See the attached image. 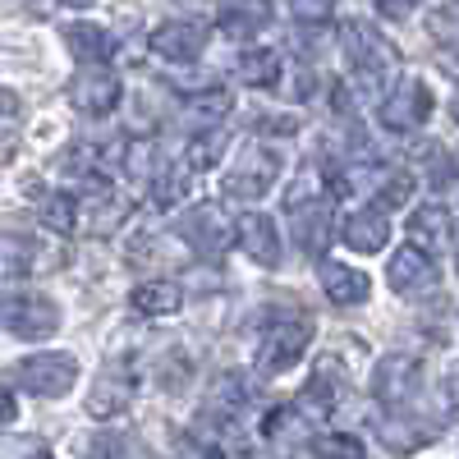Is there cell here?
<instances>
[{
	"instance_id": "6da1fadb",
	"label": "cell",
	"mask_w": 459,
	"mask_h": 459,
	"mask_svg": "<svg viewBox=\"0 0 459 459\" xmlns=\"http://www.w3.org/2000/svg\"><path fill=\"white\" fill-rule=\"evenodd\" d=\"M340 51H344V60L354 65L359 83L372 88V92H381V88H386L395 74H400V51H395V42H391L381 28H372V23H359V19L340 23Z\"/></svg>"
},
{
	"instance_id": "7a4b0ae2",
	"label": "cell",
	"mask_w": 459,
	"mask_h": 459,
	"mask_svg": "<svg viewBox=\"0 0 459 459\" xmlns=\"http://www.w3.org/2000/svg\"><path fill=\"white\" fill-rule=\"evenodd\" d=\"M0 331L19 340H47L60 331V303L47 299L42 290H14L0 299Z\"/></svg>"
},
{
	"instance_id": "3957f363",
	"label": "cell",
	"mask_w": 459,
	"mask_h": 459,
	"mask_svg": "<svg viewBox=\"0 0 459 459\" xmlns=\"http://www.w3.org/2000/svg\"><path fill=\"white\" fill-rule=\"evenodd\" d=\"M179 235L188 248H198L203 257H221L225 248H235L239 239V221L230 216L221 203H198L179 216Z\"/></svg>"
},
{
	"instance_id": "277c9868",
	"label": "cell",
	"mask_w": 459,
	"mask_h": 459,
	"mask_svg": "<svg viewBox=\"0 0 459 459\" xmlns=\"http://www.w3.org/2000/svg\"><path fill=\"white\" fill-rule=\"evenodd\" d=\"M308 344H313V322H308V317H281V322L266 326V335H262V344H257V368H262L266 377L290 372V368L303 359V350H308Z\"/></svg>"
},
{
	"instance_id": "5b68a950",
	"label": "cell",
	"mask_w": 459,
	"mask_h": 459,
	"mask_svg": "<svg viewBox=\"0 0 459 459\" xmlns=\"http://www.w3.org/2000/svg\"><path fill=\"white\" fill-rule=\"evenodd\" d=\"M14 381L28 391V395H42V400H56L65 395L74 381H79V359L74 354H60V350H47V354H32L14 368Z\"/></svg>"
},
{
	"instance_id": "8992f818",
	"label": "cell",
	"mask_w": 459,
	"mask_h": 459,
	"mask_svg": "<svg viewBox=\"0 0 459 459\" xmlns=\"http://www.w3.org/2000/svg\"><path fill=\"white\" fill-rule=\"evenodd\" d=\"M377 115H381V125H386L391 134L423 129L428 115H432V92H428V83H423V79H400L386 97H381Z\"/></svg>"
},
{
	"instance_id": "52a82bcc",
	"label": "cell",
	"mask_w": 459,
	"mask_h": 459,
	"mask_svg": "<svg viewBox=\"0 0 459 459\" xmlns=\"http://www.w3.org/2000/svg\"><path fill=\"white\" fill-rule=\"evenodd\" d=\"M281 152L276 147H266V143H257V147H248L244 152V161L225 175V194L230 198H244V203H257L266 188L276 184V175H281Z\"/></svg>"
},
{
	"instance_id": "ba28073f",
	"label": "cell",
	"mask_w": 459,
	"mask_h": 459,
	"mask_svg": "<svg viewBox=\"0 0 459 459\" xmlns=\"http://www.w3.org/2000/svg\"><path fill=\"white\" fill-rule=\"evenodd\" d=\"M65 97L83 115H110L115 106H120V79H115V69H106V65H83L69 79Z\"/></svg>"
},
{
	"instance_id": "9c48e42d",
	"label": "cell",
	"mask_w": 459,
	"mask_h": 459,
	"mask_svg": "<svg viewBox=\"0 0 459 459\" xmlns=\"http://www.w3.org/2000/svg\"><path fill=\"white\" fill-rule=\"evenodd\" d=\"M207 23H198V19H166L161 28H152V51H157L161 60H170V65H194L203 51H207Z\"/></svg>"
},
{
	"instance_id": "30bf717a",
	"label": "cell",
	"mask_w": 459,
	"mask_h": 459,
	"mask_svg": "<svg viewBox=\"0 0 459 459\" xmlns=\"http://www.w3.org/2000/svg\"><path fill=\"white\" fill-rule=\"evenodd\" d=\"M418 381H423V368H418V359H409V354H386V359L377 363V372H372V395H377L381 404L400 409V404H409V400L418 395Z\"/></svg>"
},
{
	"instance_id": "8fae6325",
	"label": "cell",
	"mask_w": 459,
	"mask_h": 459,
	"mask_svg": "<svg viewBox=\"0 0 459 459\" xmlns=\"http://www.w3.org/2000/svg\"><path fill=\"white\" fill-rule=\"evenodd\" d=\"M138 395V372L129 363H110L101 377H97V386L88 395V413L92 418H115V413H125Z\"/></svg>"
},
{
	"instance_id": "7c38bea8",
	"label": "cell",
	"mask_w": 459,
	"mask_h": 459,
	"mask_svg": "<svg viewBox=\"0 0 459 459\" xmlns=\"http://www.w3.org/2000/svg\"><path fill=\"white\" fill-rule=\"evenodd\" d=\"M344 391H350V377H344V368H340L335 359H322V363H317V372H313V381L299 391V400H294V404H299V409L317 423V418H326V413L344 400Z\"/></svg>"
},
{
	"instance_id": "4fadbf2b",
	"label": "cell",
	"mask_w": 459,
	"mask_h": 459,
	"mask_svg": "<svg viewBox=\"0 0 459 459\" xmlns=\"http://www.w3.org/2000/svg\"><path fill=\"white\" fill-rule=\"evenodd\" d=\"M0 262H5L10 276H47L65 262V248H47L28 235H5L0 239Z\"/></svg>"
},
{
	"instance_id": "5bb4252c",
	"label": "cell",
	"mask_w": 459,
	"mask_h": 459,
	"mask_svg": "<svg viewBox=\"0 0 459 459\" xmlns=\"http://www.w3.org/2000/svg\"><path fill=\"white\" fill-rule=\"evenodd\" d=\"M386 281H391L395 294H428L437 285V262H432V253H423L418 244H404L386 262Z\"/></svg>"
},
{
	"instance_id": "9a60e30c",
	"label": "cell",
	"mask_w": 459,
	"mask_h": 459,
	"mask_svg": "<svg viewBox=\"0 0 459 459\" xmlns=\"http://www.w3.org/2000/svg\"><path fill=\"white\" fill-rule=\"evenodd\" d=\"M340 239L350 244L354 253H381V248H386V239H391V221H386V212H381L377 203L372 207H359V212L344 216Z\"/></svg>"
},
{
	"instance_id": "2e32d148",
	"label": "cell",
	"mask_w": 459,
	"mask_h": 459,
	"mask_svg": "<svg viewBox=\"0 0 459 459\" xmlns=\"http://www.w3.org/2000/svg\"><path fill=\"white\" fill-rule=\"evenodd\" d=\"M317 281H322V294L335 303V308H359V303H368V294H372V281L363 272H354V266H344V262H322Z\"/></svg>"
},
{
	"instance_id": "e0dca14e",
	"label": "cell",
	"mask_w": 459,
	"mask_h": 459,
	"mask_svg": "<svg viewBox=\"0 0 459 459\" xmlns=\"http://www.w3.org/2000/svg\"><path fill=\"white\" fill-rule=\"evenodd\" d=\"M239 244H244V253L257 266H266V272H276V266H281V235H276V221L266 212H248L239 221Z\"/></svg>"
},
{
	"instance_id": "ac0fdd59",
	"label": "cell",
	"mask_w": 459,
	"mask_h": 459,
	"mask_svg": "<svg viewBox=\"0 0 459 459\" xmlns=\"http://www.w3.org/2000/svg\"><path fill=\"white\" fill-rule=\"evenodd\" d=\"M290 235L303 253H322L331 244V212H326V198H313V203H299L290 207Z\"/></svg>"
},
{
	"instance_id": "d6986e66",
	"label": "cell",
	"mask_w": 459,
	"mask_h": 459,
	"mask_svg": "<svg viewBox=\"0 0 459 459\" xmlns=\"http://www.w3.org/2000/svg\"><path fill=\"white\" fill-rule=\"evenodd\" d=\"M409 239L423 248V253H446L450 239H455V221L441 203H423L413 216H409Z\"/></svg>"
},
{
	"instance_id": "ffe728a7",
	"label": "cell",
	"mask_w": 459,
	"mask_h": 459,
	"mask_svg": "<svg viewBox=\"0 0 459 459\" xmlns=\"http://www.w3.org/2000/svg\"><path fill=\"white\" fill-rule=\"evenodd\" d=\"M272 23V0H221L216 28L225 37H253Z\"/></svg>"
},
{
	"instance_id": "44dd1931",
	"label": "cell",
	"mask_w": 459,
	"mask_h": 459,
	"mask_svg": "<svg viewBox=\"0 0 459 459\" xmlns=\"http://www.w3.org/2000/svg\"><path fill=\"white\" fill-rule=\"evenodd\" d=\"M381 446H386L391 455H413L418 446H428L437 432L428 428V423H418V418H409V413H395V418H381Z\"/></svg>"
},
{
	"instance_id": "7402d4cb",
	"label": "cell",
	"mask_w": 459,
	"mask_h": 459,
	"mask_svg": "<svg viewBox=\"0 0 459 459\" xmlns=\"http://www.w3.org/2000/svg\"><path fill=\"white\" fill-rule=\"evenodd\" d=\"M129 303L143 313V317H170V313H179V303H184V290L175 285V281H143V285H134V294H129Z\"/></svg>"
},
{
	"instance_id": "603a6c76",
	"label": "cell",
	"mask_w": 459,
	"mask_h": 459,
	"mask_svg": "<svg viewBox=\"0 0 459 459\" xmlns=\"http://www.w3.org/2000/svg\"><path fill=\"white\" fill-rule=\"evenodd\" d=\"M65 47L79 65H101L110 56V32L101 23H69L65 28Z\"/></svg>"
},
{
	"instance_id": "cb8c5ba5",
	"label": "cell",
	"mask_w": 459,
	"mask_h": 459,
	"mask_svg": "<svg viewBox=\"0 0 459 459\" xmlns=\"http://www.w3.org/2000/svg\"><path fill=\"white\" fill-rule=\"evenodd\" d=\"M248 404V386H244V377L239 372H225L212 381V391H207V413L221 418V423H230L239 409Z\"/></svg>"
},
{
	"instance_id": "d4e9b609",
	"label": "cell",
	"mask_w": 459,
	"mask_h": 459,
	"mask_svg": "<svg viewBox=\"0 0 459 459\" xmlns=\"http://www.w3.org/2000/svg\"><path fill=\"white\" fill-rule=\"evenodd\" d=\"M262 432L272 437V441H285V446H294V441H303V437L313 432V418L303 413L299 404H281V409H272V413H266Z\"/></svg>"
},
{
	"instance_id": "484cf974",
	"label": "cell",
	"mask_w": 459,
	"mask_h": 459,
	"mask_svg": "<svg viewBox=\"0 0 459 459\" xmlns=\"http://www.w3.org/2000/svg\"><path fill=\"white\" fill-rule=\"evenodd\" d=\"M225 147H230V138L221 129H198L194 138H188V147H184V166L203 175V170H212L225 157Z\"/></svg>"
},
{
	"instance_id": "4316f807",
	"label": "cell",
	"mask_w": 459,
	"mask_h": 459,
	"mask_svg": "<svg viewBox=\"0 0 459 459\" xmlns=\"http://www.w3.org/2000/svg\"><path fill=\"white\" fill-rule=\"evenodd\" d=\"M281 74H285V65H281L276 51H244L239 56V79L248 88H276Z\"/></svg>"
},
{
	"instance_id": "83f0119b",
	"label": "cell",
	"mask_w": 459,
	"mask_h": 459,
	"mask_svg": "<svg viewBox=\"0 0 459 459\" xmlns=\"http://www.w3.org/2000/svg\"><path fill=\"white\" fill-rule=\"evenodd\" d=\"M184 115H194V120H203L212 129V120H225L230 115V92L225 88H207V92L184 97Z\"/></svg>"
},
{
	"instance_id": "f1b7e54d",
	"label": "cell",
	"mask_w": 459,
	"mask_h": 459,
	"mask_svg": "<svg viewBox=\"0 0 459 459\" xmlns=\"http://www.w3.org/2000/svg\"><path fill=\"white\" fill-rule=\"evenodd\" d=\"M42 225L60 230V235L79 230V198H74V194H51V198H42Z\"/></svg>"
},
{
	"instance_id": "f546056e",
	"label": "cell",
	"mask_w": 459,
	"mask_h": 459,
	"mask_svg": "<svg viewBox=\"0 0 459 459\" xmlns=\"http://www.w3.org/2000/svg\"><path fill=\"white\" fill-rule=\"evenodd\" d=\"M313 455L317 459H368L363 441L350 437V432H322V437H313Z\"/></svg>"
},
{
	"instance_id": "4dcf8cb0",
	"label": "cell",
	"mask_w": 459,
	"mask_h": 459,
	"mask_svg": "<svg viewBox=\"0 0 459 459\" xmlns=\"http://www.w3.org/2000/svg\"><path fill=\"white\" fill-rule=\"evenodd\" d=\"M0 459H51V446L28 432H0Z\"/></svg>"
},
{
	"instance_id": "1f68e13d",
	"label": "cell",
	"mask_w": 459,
	"mask_h": 459,
	"mask_svg": "<svg viewBox=\"0 0 459 459\" xmlns=\"http://www.w3.org/2000/svg\"><path fill=\"white\" fill-rule=\"evenodd\" d=\"M413 198V179L404 175V170H386L377 179V207L386 212V207H404Z\"/></svg>"
},
{
	"instance_id": "d6a6232c",
	"label": "cell",
	"mask_w": 459,
	"mask_h": 459,
	"mask_svg": "<svg viewBox=\"0 0 459 459\" xmlns=\"http://www.w3.org/2000/svg\"><path fill=\"white\" fill-rule=\"evenodd\" d=\"M19 125H23V101H19V92L0 88V143H10V138L19 134Z\"/></svg>"
},
{
	"instance_id": "836d02e7",
	"label": "cell",
	"mask_w": 459,
	"mask_h": 459,
	"mask_svg": "<svg viewBox=\"0 0 459 459\" xmlns=\"http://www.w3.org/2000/svg\"><path fill=\"white\" fill-rule=\"evenodd\" d=\"M179 198H184V179L175 170H157V175H152V203H157V207H175Z\"/></svg>"
},
{
	"instance_id": "e575fe53",
	"label": "cell",
	"mask_w": 459,
	"mask_h": 459,
	"mask_svg": "<svg viewBox=\"0 0 459 459\" xmlns=\"http://www.w3.org/2000/svg\"><path fill=\"white\" fill-rule=\"evenodd\" d=\"M313 198H322V175H313V170H303V175H294V184L285 188V207H299V203H313Z\"/></svg>"
},
{
	"instance_id": "d590c367",
	"label": "cell",
	"mask_w": 459,
	"mask_h": 459,
	"mask_svg": "<svg viewBox=\"0 0 459 459\" xmlns=\"http://www.w3.org/2000/svg\"><path fill=\"white\" fill-rule=\"evenodd\" d=\"M335 10V0H290V14L299 23H326Z\"/></svg>"
},
{
	"instance_id": "8d00e7d4",
	"label": "cell",
	"mask_w": 459,
	"mask_h": 459,
	"mask_svg": "<svg viewBox=\"0 0 459 459\" xmlns=\"http://www.w3.org/2000/svg\"><path fill=\"white\" fill-rule=\"evenodd\" d=\"M125 446H129V441H120V437H97V441L88 446V459H129Z\"/></svg>"
},
{
	"instance_id": "74e56055",
	"label": "cell",
	"mask_w": 459,
	"mask_h": 459,
	"mask_svg": "<svg viewBox=\"0 0 459 459\" xmlns=\"http://www.w3.org/2000/svg\"><path fill=\"white\" fill-rule=\"evenodd\" d=\"M418 5H423V0H377V14H381V19H395V23H400V19H409V14H413Z\"/></svg>"
},
{
	"instance_id": "f35d334b",
	"label": "cell",
	"mask_w": 459,
	"mask_h": 459,
	"mask_svg": "<svg viewBox=\"0 0 459 459\" xmlns=\"http://www.w3.org/2000/svg\"><path fill=\"white\" fill-rule=\"evenodd\" d=\"M441 400H446V413L459 423V372H450V377L441 381Z\"/></svg>"
},
{
	"instance_id": "ab89813d",
	"label": "cell",
	"mask_w": 459,
	"mask_h": 459,
	"mask_svg": "<svg viewBox=\"0 0 459 459\" xmlns=\"http://www.w3.org/2000/svg\"><path fill=\"white\" fill-rule=\"evenodd\" d=\"M14 413H19V409H14V395H10V391H0V428H10V423H14Z\"/></svg>"
},
{
	"instance_id": "60d3db41",
	"label": "cell",
	"mask_w": 459,
	"mask_h": 459,
	"mask_svg": "<svg viewBox=\"0 0 459 459\" xmlns=\"http://www.w3.org/2000/svg\"><path fill=\"white\" fill-rule=\"evenodd\" d=\"M60 5H69V10H92L97 0H60Z\"/></svg>"
},
{
	"instance_id": "b9f144b4",
	"label": "cell",
	"mask_w": 459,
	"mask_h": 459,
	"mask_svg": "<svg viewBox=\"0 0 459 459\" xmlns=\"http://www.w3.org/2000/svg\"><path fill=\"white\" fill-rule=\"evenodd\" d=\"M455 10H459V0H455Z\"/></svg>"
}]
</instances>
